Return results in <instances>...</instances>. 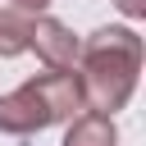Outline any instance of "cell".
Instances as JSON below:
<instances>
[{
	"label": "cell",
	"instance_id": "cell-3",
	"mask_svg": "<svg viewBox=\"0 0 146 146\" xmlns=\"http://www.w3.org/2000/svg\"><path fill=\"white\" fill-rule=\"evenodd\" d=\"M78 36L59 23V18H50V14H32V41H27V50H36L50 68H68L73 73V64H78Z\"/></svg>",
	"mask_w": 146,
	"mask_h": 146
},
{
	"label": "cell",
	"instance_id": "cell-6",
	"mask_svg": "<svg viewBox=\"0 0 146 146\" xmlns=\"http://www.w3.org/2000/svg\"><path fill=\"white\" fill-rule=\"evenodd\" d=\"M9 9H18V14H46L50 0H9Z\"/></svg>",
	"mask_w": 146,
	"mask_h": 146
},
{
	"label": "cell",
	"instance_id": "cell-5",
	"mask_svg": "<svg viewBox=\"0 0 146 146\" xmlns=\"http://www.w3.org/2000/svg\"><path fill=\"white\" fill-rule=\"evenodd\" d=\"M32 41V14H18V9H0V59H14L23 55Z\"/></svg>",
	"mask_w": 146,
	"mask_h": 146
},
{
	"label": "cell",
	"instance_id": "cell-2",
	"mask_svg": "<svg viewBox=\"0 0 146 146\" xmlns=\"http://www.w3.org/2000/svg\"><path fill=\"white\" fill-rule=\"evenodd\" d=\"M82 110H87V100H82L78 73L50 68V73H36L23 87L0 96V132L5 137H32V132H46L55 123H68Z\"/></svg>",
	"mask_w": 146,
	"mask_h": 146
},
{
	"label": "cell",
	"instance_id": "cell-1",
	"mask_svg": "<svg viewBox=\"0 0 146 146\" xmlns=\"http://www.w3.org/2000/svg\"><path fill=\"white\" fill-rule=\"evenodd\" d=\"M78 87L87 110L114 114L132 100L137 91V73H141V36L132 27H96L82 46H78Z\"/></svg>",
	"mask_w": 146,
	"mask_h": 146
},
{
	"label": "cell",
	"instance_id": "cell-4",
	"mask_svg": "<svg viewBox=\"0 0 146 146\" xmlns=\"http://www.w3.org/2000/svg\"><path fill=\"white\" fill-rule=\"evenodd\" d=\"M64 146H119L114 114H100V110L73 114L68 119V132H64Z\"/></svg>",
	"mask_w": 146,
	"mask_h": 146
},
{
	"label": "cell",
	"instance_id": "cell-7",
	"mask_svg": "<svg viewBox=\"0 0 146 146\" xmlns=\"http://www.w3.org/2000/svg\"><path fill=\"white\" fill-rule=\"evenodd\" d=\"M114 5H119L128 18H141V14H146V0H114Z\"/></svg>",
	"mask_w": 146,
	"mask_h": 146
}]
</instances>
